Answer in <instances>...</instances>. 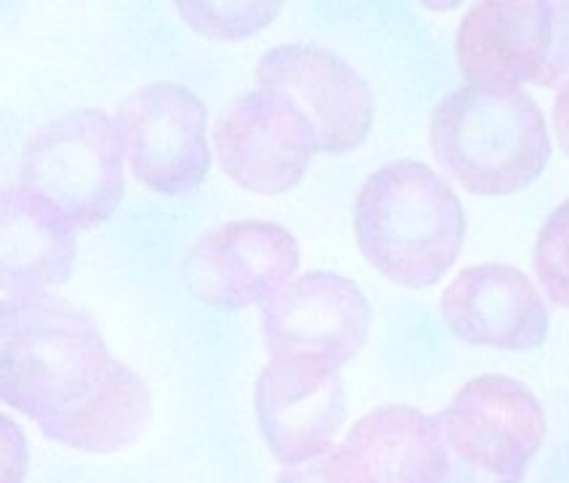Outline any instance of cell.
Returning a JSON list of instances; mask_svg holds the SVG:
<instances>
[{
    "mask_svg": "<svg viewBox=\"0 0 569 483\" xmlns=\"http://www.w3.org/2000/svg\"><path fill=\"white\" fill-rule=\"evenodd\" d=\"M349 444L378 483H439L450 457L442 420L412 406L370 412L357 423Z\"/></svg>",
    "mask_w": 569,
    "mask_h": 483,
    "instance_id": "15",
    "label": "cell"
},
{
    "mask_svg": "<svg viewBox=\"0 0 569 483\" xmlns=\"http://www.w3.org/2000/svg\"><path fill=\"white\" fill-rule=\"evenodd\" d=\"M553 128H557L561 152L569 158V83L561 88L557 104H553Z\"/></svg>",
    "mask_w": 569,
    "mask_h": 483,
    "instance_id": "21",
    "label": "cell"
},
{
    "mask_svg": "<svg viewBox=\"0 0 569 483\" xmlns=\"http://www.w3.org/2000/svg\"><path fill=\"white\" fill-rule=\"evenodd\" d=\"M282 3H179L192 30L208 38H242L269 24Z\"/></svg>",
    "mask_w": 569,
    "mask_h": 483,
    "instance_id": "17",
    "label": "cell"
},
{
    "mask_svg": "<svg viewBox=\"0 0 569 483\" xmlns=\"http://www.w3.org/2000/svg\"><path fill=\"white\" fill-rule=\"evenodd\" d=\"M301 263L296 237L272 221H234L198 237L181 261L187 292L216 311L267 303Z\"/></svg>",
    "mask_w": 569,
    "mask_h": 483,
    "instance_id": "6",
    "label": "cell"
},
{
    "mask_svg": "<svg viewBox=\"0 0 569 483\" xmlns=\"http://www.w3.org/2000/svg\"><path fill=\"white\" fill-rule=\"evenodd\" d=\"M370 303L333 271H307L263 303V340L272 359L315 356L343 366L368 340Z\"/></svg>",
    "mask_w": 569,
    "mask_h": 483,
    "instance_id": "9",
    "label": "cell"
},
{
    "mask_svg": "<svg viewBox=\"0 0 569 483\" xmlns=\"http://www.w3.org/2000/svg\"><path fill=\"white\" fill-rule=\"evenodd\" d=\"M120 144L137 181L158 194H184L206 181V104L189 88L154 80L120 101Z\"/></svg>",
    "mask_w": 569,
    "mask_h": 483,
    "instance_id": "5",
    "label": "cell"
},
{
    "mask_svg": "<svg viewBox=\"0 0 569 483\" xmlns=\"http://www.w3.org/2000/svg\"><path fill=\"white\" fill-rule=\"evenodd\" d=\"M149 417V391L137 378V372L118 364L114 375L93 393L88 404L64 417L62 423L51 427V435L67 441V444L107 449L126 444L141 431Z\"/></svg>",
    "mask_w": 569,
    "mask_h": 483,
    "instance_id": "16",
    "label": "cell"
},
{
    "mask_svg": "<svg viewBox=\"0 0 569 483\" xmlns=\"http://www.w3.org/2000/svg\"><path fill=\"white\" fill-rule=\"evenodd\" d=\"M317 152L320 141L311 122L269 88L229 101L216 122L221 170L248 192H288L303 179Z\"/></svg>",
    "mask_w": 569,
    "mask_h": 483,
    "instance_id": "7",
    "label": "cell"
},
{
    "mask_svg": "<svg viewBox=\"0 0 569 483\" xmlns=\"http://www.w3.org/2000/svg\"><path fill=\"white\" fill-rule=\"evenodd\" d=\"M282 483H370L365 479V467L359 465H347V467H330L328 473L322 467H315V471L307 475H290Z\"/></svg>",
    "mask_w": 569,
    "mask_h": 483,
    "instance_id": "19",
    "label": "cell"
},
{
    "mask_svg": "<svg viewBox=\"0 0 569 483\" xmlns=\"http://www.w3.org/2000/svg\"><path fill=\"white\" fill-rule=\"evenodd\" d=\"M466 218L442 175L399 160L370 175L357 194L359 253L391 282L423 290L437 284L460 253Z\"/></svg>",
    "mask_w": 569,
    "mask_h": 483,
    "instance_id": "2",
    "label": "cell"
},
{
    "mask_svg": "<svg viewBox=\"0 0 569 483\" xmlns=\"http://www.w3.org/2000/svg\"><path fill=\"white\" fill-rule=\"evenodd\" d=\"M123 144L101 109H74L27 141L19 187L53 205L78 229L104 223L123 200Z\"/></svg>",
    "mask_w": 569,
    "mask_h": 483,
    "instance_id": "4",
    "label": "cell"
},
{
    "mask_svg": "<svg viewBox=\"0 0 569 483\" xmlns=\"http://www.w3.org/2000/svg\"><path fill=\"white\" fill-rule=\"evenodd\" d=\"M429 144L460 187L482 197L517 194L551 158L543 112L521 88L452 91L433 107Z\"/></svg>",
    "mask_w": 569,
    "mask_h": 483,
    "instance_id": "3",
    "label": "cell"
},
{
    "mask_svg": "<svg viewBox=\"0 0 569 483\" xmlns=\"http://www.w3.org/2000/svg\"><path fill=\"white\" fill-rule=\"evenodd\" d=\"M450 332L471 345L525 351L548 335V309L535 284L508 263L463 269L442 292Z\"/></svg>",
    "mask_w": 569,
    "mask_h": 483,
    "instance_id": "12",
    "label": "cell"
},
{
    "mask_svg": "<svg viewBox=\"0 0 569 483\" xmlns=\"http://www.w3.org/2000/svg\"><path fill=\"white\" fill-rule=\"evenodd\" d=\"M120 362L107 351L97 322L64 298L3 295L0 388L13 410L51 431L88 404Z\"/></svg>",
    "mask_w": 569,
    "mask_h": 483,
    "instance_id": "1",
    "label": "cell"
},
{
    "mask_svg": "<svg viewBox=\"0 0 569 483\" xmlns=\"http://www.w3.org/2000/svg\"><path fill=\"white\" fill-rule=\"evenodd\" d=\"M532 261L548 298L569 309V200L548 215L535 240Z\"/></svg>",
    "mask_w": 569,
    "mask_h": 483,
    "instance_id": "18",
    "label": "cell"
},
{
    "mask_svg": "<svg viewBox=\"0 0 569 483\" xmlns=\"http://www.w3.org/2000/svg\"><path fill=\"white\" fill-rule=\"evenodd\" d=\"M259 88L280 93L315 128L320 152L343 154L368 139L372 91L338 53L320 46L284 43L259 61Z\"/></svg>",
    "mask_w": 569,
    "mask_h": 483,
    "instance_id": "8",
    "label": "cell"
},
{
    "mask_svg": "<svg viewBox=\"0 0 569 483\" xmlns=\"http://www.w3.org/2000/svg\"><path fill=\"white\" fill-rule=\"evenodd\" d=\"M256 412L282 460L303 457L328 444L343 423V380L322 359H272L256 385Z\"/></svg>",
    "mask_w": 569,
    "mask_h": 483,
    "instance_id": "13",
    "label": "cell"
},
{
    "mask_svg": "<svg viewBox=\"0 0 569 483\" xmlns=\"http://www.w3.org/2000/svg\"><path fill=\"white\" fill-rule=\"evenodd\" d=\"M78 227L22 187L6 189L0 205L3 295H40L72 274Z\"/></svg>",
    "mask_w": 569,
    "mask_h": 483,
    "instance_id": "14",
    "label": "cell"
},
{
    "mask_svg": "<svg viewBox=\"0 0 569 483\" xmlns=\"http://www.w3.org/2000/svg\"><path fill=\"white\" fill-rule=\"evenodd\" d=\"M553 51L551 3H477L460 22L456 53L466 85L543 88Z\"/></svg>",
    "mask_w": 569,
    "mask_h": 483,
    "instance_id": "11",
    "label": "cell"
},
{
    "mask_svg": "<svg viewBox=\"0 0 569 483\" xmlns=\"http://www.w3.org/2000/svg\"><path fill=\"white\" fill-rule=\"evenodd\" d=\"M439 420L452 454L496 479L519 481L546 433L538 399L506 375L469 380Z\"/></svg>",
    "mask_w": 569,
    "mask_h": 483,
    "instance_id": "10",
    "label": "cell"
},
{
    "mask_svg": "<svg viewBox=\"0 0 569 483\" xmlns=\"http://www.w3.org/2000/svg\"><path fill=\"white\" fill-rule=\"evenodd\" d=\"M439 483H519V481L517 479H496V475H487L482 471H477V467L466 465L463 460L456 457L450 449V457H447V467H445L442 481Z\"/></svg>",
    "mask_w": 569,
    "mask_h": 483,
    "instance_id": "20",
    "label": "cell"
}]
</instances>
